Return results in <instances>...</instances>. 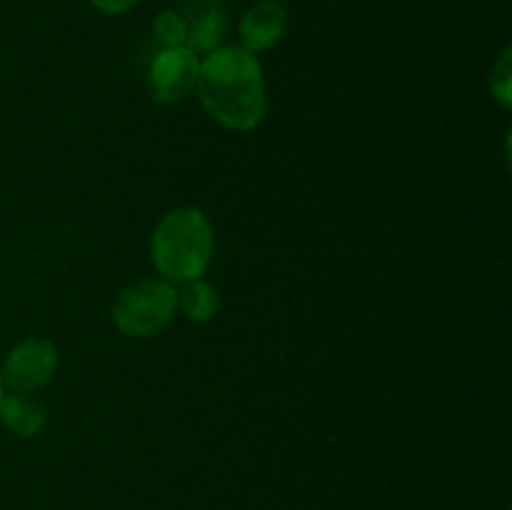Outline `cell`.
<instances>
[{"label": "cell", "instance_id": "obj_5", "mask_svg": "<svg viewBox=\"0 0 512 510\" xmlns=\"http://www.w3.org/2000/svg\"><path fill=\"white\" fill-rule=\"evenodd\" d=\"M200 60L190 48H163L148 70V93L155 103H178L198 85Z\"/></svg>", "mask_w": 512, "mask_h": 510}, {"label": "cell", "instance_id": "obj_4", "mask_svg": "<svg viewBox=\"0 0 512 510\" xmlns=\"http://www.w3.org/2000/svg\"><path fill=\"white\" fill-rule=\"evenodd\" d=\"M55 368H58V348L50 340L28 338L10 350L0 380L15 393H33L53 378Z\"/></svg>", "mask_w": 512, "mask_h": 510}, {"label": "cell", "instance_id": "obj_8", "mask_svg": "<svg viewBox=\"0 0 512 510\" xmlns=\"http://www.w3.org/2000/svg\"><path fill=\"white\" fill-rule=\"evenodd\" d=\"M0 420L18 438H33L43 430L48 413H45L38 400L28 398L25 393H15L3 398V403H0Z\"/></svg>", "mask_w": 512, "mask_h": 510}, {"label": "cell", "instance_id": "obj_9", "mask_svg": "<svg viewBox=\"0 0 512 510\" xmlns=\"http://www.w3.org/2000/svg\"><path fill=\"white\" fill-rule=\"evenodd\" d=\"M178 293V308L188 315V320L193 323H205V320L213 318L220 308L218 290L210 283H205L203 278L185 280L180 283V288H175Z\"/></svg>", "mask_w": 512, "mask_h": 510}, {"label": "cell", "instance_id": "obj_10", "mask_svg": "<svg viewBox=\"0 0 512 510\" xmlns=\"http://www.w3.org/2000/svg\"><path fill=\"white\" fill-rule=\"evenodd\" d=\"M153 30L163 48H180V45H185V20L178 10H163L155 18Z\"/></svg>", "mask_w": 512, "mask_h": 510}, {"label": "cell", "instance_id": "obj_13", "mask_svg": "<svg viewBox=\"0 0 512 510\" xmlns=\"http://www.w3.org/2000/svg\"><path fill=\"white\" fill-rule=\"evenodd\" d=\"M3 398H5V395H3V380H0V403H3Z\"/></svg>", "mask_w": 512, "mask_h": 510}, {"label": "cell", "instance_id": "obj_12", "mask_svg": "<svg viewBox=\"0 0 512 510\" xmlns=\"http://www.w3.org/2000/svg\"><path fill=\"white\" fill-rule=\"evenodd\" d=\"M90 3L105 15H123L128 10H133L140 0H90Z\"/></svg>", "mask_w": 512, "mask_h": 510}, {"label": "cell", "instance_id": "obj_6", "mask_svg": "<svg viewBox=\"0 0 512 510\" xmlns=\"http://www.w3.org/2000/svg\"><path fill=\"white\" fill-rule=\"evenodd\" d=\"M178 13L185 20V48L193 53L220 48L228 30V15L220 0H183Z\"/></svg>", "mask_w": 512, "mask_h": 510}, {"label": "cell", "instance_id": "obj_3", "mask_svg": "<svg viewBox=\"0 0 512 510\" xmlns=\"http://www.w3.org/2000/svg\"><path fill=\"white\" fill-rule=\"evenodd\" d=\"M178 310L175 285L160 278H143L118 295L113 320L120 333L130 338H150L173 320Z\"/></svg>", "mask_w": 512, "mask_h": 510}, {"label": "cell", "instance_id": "obj_7", "mask_svg": "<svg viewBox=\"0 0 512 510\" xmlns=\"http://www.w3.org/2000/svg\"><path fill=\"white\" fill-rule=\"evenodd\" d=\"M288 28V10L278 0H258L245 10L240 20V48L248 53H263L280 43Z\"/></svg>", "mask_w": 512, "mask_h": 510}, {"label": "cell", "instance_id": "obj_2", "mask_svg": "<svg viewBox=\"0 0 512 510\" xmlns=\"http://www.w3.org/2000/svg\"><path fill=\"white\" fill-rule=\"evenodd\" d=\"M215 233L198 208H175L160 220L150 243V258L168 283L203 278L213 260Z\"/></svg>", "mask_w": 512, "mask_h": 510}, {"label": "cell", "instance_id": "obj_11", "mask_svg": "<svg viewBox=\"0 0 512 510\" xmlns=\"http://www.w3.org/2000/svg\"><path fill=\"white\" fill-rule=\"evenodd\" d=\"M493 78H490V83H493V95L498 98V103L503 105V108H510L512 105V98H510V85H512V78H510V48L503 50V55H500L498 63L493 65Z\"/></svg>", "mask_w": 512, "mask_h": 510}, {"label": "cell", "instance_id": "obj_1", "mask_svg": "<svg viewBox=\"0 0 512 510\" xmlns=\"http://www.w3.org/2000/svg\"><path fill=\"white\" fill-rule=\"evenodd\" d=\"M198 95L213 120L230 130L258 128L268 113L260 63L243 48H215L200 63Z\"/></svg>", "mask_w": 512, "mask_h": 510}]
</instances>
